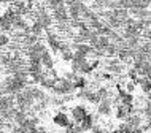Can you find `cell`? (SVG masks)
<instances>
[{"label": "cell", "mask_w": 151, "mask_h": 133, "mask_svg": "<svg viewBox=\"0 0 151 133\" xmlns=\"http://www.w3.org/2000/svg\"><path fill=\"white\" fill-rule=\"evenodd\" d=\"M111 112V100L110 98H105L99 103V114L102 116H108Z\"/></svg>", "instance_id": "cell-1"}, {"label": "cell", "mask_w": 151, "mask_h": 133, "mask_svg": "<svg viewBox=\"0 0 151 133\" xmlns=\"http://www.w3.org/2000/svg\"><path fill=\"white\" fill-rule=\"evenodd\" d=\"M72 116H73V119L80 124L81 120L88 116V112H86V110H84L83 106H76V108H73V110H72Z\"/></svg>", "instance_id": "cell-2"}, {"label": "cell", "mask_w": 151, "mask_h": 133, "mask_svg": "<svg viewBox=\"0 0 151 133\" xmlns=\"http://www.w3.org/2000/svg\"><path fill=\"white\" fill-rule=\"evenodd\" d=\"M40 63H42V67H46V70H51V68H52L54 62H52V57H51V54L48 51H45L42 54V57H40Z\"/></svg>", "instance_id": "cell-3"}, {"label": "cell", "mask_w": 151, "mask_h": 133, "mask_svg": "<svg viewBox=\"0 0 151 133\" xmlns=\"http://www.w3.org/2000/svg\"><path fill=\"white\" fill-rule=\"evenodd\" d=\"M54 122L58 124V125H60V127H70V125H72V124L68 122L67 116H65V114H62V112H59V114L54 117Z\"/></svg>", "instance_id": "cell-4"}, {"label": "cell", "mask_w": 151, "mask_h": 133, "mask_svg": "<svg viewBox=\"0 0 151 133\" xmlns=\"http://www.w3.org/2000/svg\"><path fill=\"white\" fill-rule=\"evenodd\" d=\"M43 32H45V29L42 27V24H40V22H34V26L30 27V35H34V37H37V38H38Z\"/></svg>", "instance_id": "cell-5"}, {"label": "cell", "mask_w": 151, "mask_h": 133, "mask_svg": "<svg viewBox=\"0 0 151 133\" xmlns=\"http://www.w3.org/2000/svg\"><path fill=\"white\" fill-rule=\"evenodd\" d=\"M8 43H10V38H8L5 33H0V49H3L5 46H8Z\"/></svg>", "instance_id": "cell-6"}, {"label": "cell", "mask_w": 151, "mask_h": 133, "mask_svg": "<svg viewBox=\"0 0 151 133\" xmlns=\"http://www.w3.org/2000/svg\"><path fill=\"white\" fill-rule=\"evenodd\" d=\"M60 52H62V59H64V60H72V59H73L72 49H65V51H60Z\"/></svg>", "instance_id": "cell-7"}, {"label": "cell", "mask_w": 151, "mask_h": 133, "mask_svg": "<svg viewBox=\"0 0 151 133\" xmlns=\"http://www.w3.org/2000/svg\"><path fill=\"white\" fill-rule=\"evenodd\" d=\"M13 133H29V132L22 127H13Z\"/></svg>", "instance_id": "cell-8"}, {"label": "cell", "mask_w": 151, "mask_h": 133, "mask_svg": "<svg viewBox=\"0 0 151 133\" xmlns=\"http://www.w3.org/2000/svg\"><path fill=\"white\" fill-rule=\"evenodd\" d=\"M0 133H8V132H5V130H0Z\"/></svg>", "instance_id": "cell-9"}]
</instances>
